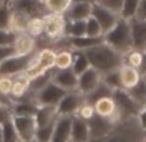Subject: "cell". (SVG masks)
I'll return each instance as SVG.
<instances>
[{"label":"cell","instance_id":"cell-49","mask_svg":"<svg viewBox=\"0 0 146 142\" xmlns=\"http://www.w3.org/2000/svg\"><path fill=\"white\" fill-rule=\"evenodd\" d=\"M5 4H7V0H0V7H3Z\"/></svg>","mask_w":146,"mask_h":142},{"label":"cell","instance_id":"cell-36","mask_svg":"<svg viewBox=\"0 0 146 142\" xmlns=\"http://www.w3.org/2000/svg\"><path fill=\"white\" fill-rule=\"evenodd\" d=\"M86 36H88V37H104L103 28L94 15L86 19Z\"/></svg>","mask_w":146,"mask_h":142},{"label":"cell","instance_id":"cell-25","mask_svg":"<svg viewBox=\"0 0 146 142\" xmlns=\"http://www.w3.org/2000/svg\"><path fill=\"white\" fill-rule=\"evenodd\" d=\"M73 53L72 49L69 48H63L56 50V55H55V69L62 71V69H69L72 68L73 64Z\"/></svg>","mask_w":146,"mask_h":142},{"label":"cell","instance_id":"cell-19","mask_svg":"<svg viewBox=\"0 0 146 142\" xmlns=\"http://www.w3.org/2000/svg\"><path fill=\"white\" fill-rule=\"evenodd\" d=\"M119 74H121V81H122V86L123 90H131L135 86L140 83L142 78H144V74L140 69H136L133 67H129L127 64L119 68Z\"/></svg>","mask_w":146,"mask_h":142},{"label":"cell","instance_id":"cell-42","mask_svg":"<svg viewBox=\"0 0 146 142\" xmlns=\"http://www.w3.org/2000/svg\"><path fill=\"white\" fill-rule=\"evenodd\" d=\"M98 3L100 5H103V7H105L106 9L117 13L118 15H119V13H121L122 5H123V0H100V1H98Z\"/></svg>","mask_w":146,"mask_h":142},{"label":"cell","instance_id":"cell-13","mask_svg":"<svg viewBox=\"0 0 146 142\" xmlns=\"http://www.w3.org/2000/svg\"><path fill=\"white\" fill-rule=\"evenodd\" d=\"M94 109H95L96 115L105 119H110L113 122H119V113H118V108H117L115 100H114L113 95L111 96H104L98 99L94 102Z\"/></svg>","mask_w":146,"mask_h":142},{"label":"cell","instance_id":"cell-35","mask_svg":"<svg viewBox=\"0 0 146 142\" xmlns=\"http://www.w3.org/2000/svg\"><path fill=\"white\" fill-rule=\"evenodd\" d=\"M56 120H58V119H56ZM56 120L49 123L48 125H44V127L37 128V131H36V136H35V140L37 142H51V138H53V132H54V128H55Z\"/></svg>","mask_w":146,"mask_h":142},{"label":"cell","instance_id":"cell-54","mask_svg":"<svg viewBox=\"0 0 146 142\" xmlns=\"http://www.w3.org/2000/svg\"><path fill=\"white\" fill-rule=\"evenodd\" d=\"M8 1H9V0H7V3H8Z\"/></svg>","mask_w":146,"mask_h":142},{"label":"cell","instance_id":"cell-41","mask_svg":"<svg viewBox=\"0 0 146 142\" xmlns=\"http://www.w3.org/2000/svg\"><path fill=\"white\" fill-rule=\"evenodd\" d=\"M10 17H12V10L7 4L0 7V30H9Z\"/></svg>","mask_w":146,"mask_h":142},{"label":"cell","instance_id":"cell-52","mask_svg":"<svg viewBox=\"0 0 146 142\" xmlns=\"http://www.w3.org/2000/svg\"><path fill=\"white\" fill-rule=\"evenodd\" d=\"M144 142H146V138H145V141H144Z\"/></svg>","mask_w":146,"mask_h":142},{"label":"cell","instance_id":"cell-10","mask_svg":"<svg viewBox=\"0 0 146 142\" xmlns=\"http://www.w3.org/2000/svg\"><path fill=\"white\" fill-rule=\"evenodd\" d=\"M117 123L110 119H105L99 115H95L91 120H88V129H90V141L88 142H103L113 132Z\"/></svg>","mask_w":146,"mask_h":142},{"label":"cell","instance_id":"cell-5","mask_svg":"<svg viewBox=\"0 0 146 142\" xmlns=\"http://www.w3.org/2000/svg\"><path fill=\"white\" fill-rule=\"evenodd\" d=\"M55 55L56 50L53 48H41L36 51L35 58L31 63L30 68L25 72L30 79H33L46 72L55 68Z\"/></svg>","mask_w":146,"mask_h":142},{"label":"cell","instance_id":"cell-15","mask_svg":"<svg viewBox=\"0 0 146 142\" xmlns=\"http://www.w3.org/2000/svg\"><path fill=\"white\" fill-rule=\"evenodd\" d=\"M92 15L96 18V20L100 23L104 35H105L106 32H109V31L117 24V22H118V19H119V15L117 14V13L106 9L105 7L100 5L99 3H95V4H94Z\"/></svg>","mask_w":146,"mask_h":142},{"label":"cell","instance_id":"cell-2","mask_svg":"<svg viewBox=\"0 0 146 142\" xmlns=\"http://www.w3.org/2000/svg\"><path fill=\"white\" fill-rule=\"evenodd\" d=\"M104 42L108 44L110 48H113L117 53L122 55L131 51L133 49V41H132L129 20L119 17L117 24L104 35Z\"/></svg>","mask_w":146,"mask_h":142},{"label":"cell","instance_id":"cell-39","mask_svg":"<svg viewBox=\"0 0 146 142\" xmlns=\"http://www.w3.org/2000/svg\"><path fill=\"white\" fill-rule=\"evenodd\" d=\"M15 38H17V33H14L10 30H0V46L4 48H12L14 46Z\"/></svg>","mask_w":146,"mask_h":142},{"label":"cell","instance_id":"cell-40","mask_svg":"<svg viewBox=\"0 0 146 142\" xmlns=\"http://www.w3.org/2000/svg\"><path fill=\"white\" fill-rule=\"evenodd\" d=\"M12 87H13V77L0 76V96L10 99Z\"/></svg>","mask_w":146,"mask_h":142},{"label":"cell","instance_id":"cell-1","mask_svg":"<svg viewBox=\"0 0 146 142\" xmlns=\"http://www.w3.org/2000/svg\"><path fill=\"white\" fill-rule=\"evenodd\" d=\"M83 53L87 56L91 67L100 72L103 76L109 72L117 71L124 64L123 55L117 53L113 48H110L104 41L87 50H83Z\"/></svg>","mask_w":146,"mask_h":142},{"label":"cell","instance_id":"cell-31","mask_svg":"<svg viewBox=\"0 0 146 142\" xmlns=\"http://www.w3.org/2000/svg\"><path fill=\"white\" fill-rule=\"evenodd\" d=\"M140 3H141V0H123V5H122L119 17L127 20L133 19L137 14Z\"/></svg>","mask_w":146,"mask_h":142},{"label":"cell","instance_id":"cell-4","mask_svg":"<svg viewBox=\"0 0 146 142\" xmlns=\"http://www.w3.org/2000/svg\"><path fill=\"white\" fill-rule=\"evenodd\" d=\"M67 19L66 14H56V13H48L44 15V33L40 38L50 44H59L67 37Z\"/></svg>","mask_w":146,"mask_h":142},{"label":"cell","instance_id":"cell-9","mask_svg":"<svg viewBox=\"0 0 146 142\" xmlns=\"http://www.w3.org/2000/svg\"><path fill=\"white\" fill-rule=\"evenodd\" d=\"M67 91L59 87L53 81L44 86L40 91L35 94V101L38 106H56L64 97Z\"/></svg>","mask_w":146,"mask_h":142},{"label":"cell","instance_id":"cell-53","mask_svg":"<svg viewBox=\"0 0 146 142\" xmlns=\"http://www.w3.org/2000/svg\"><path fill=\"white\" fill-rule=\"evenodd\" d=\"M98 1H100V0H98ZM98 1H96V3H98Z\"/></svg>","mask_w":146,"mask_h":142},{"label":"cell","instance_id":"cell-8","mask_svg":"<svg viewBox=\"0 0 146 142\" xmlns=\"http://www.w3.org/2000/svg\"><path fill=\"white\" fill-rule=\"evenodd\" d=\"M7 5L13 12L22 13L30 18L44 17L49 13L44 0H9Z\"/></svg>","mask_w":146,"mask_h":142},{"label":"cell","instance_id":"cell-38","mask_svg":"<svg viewBox=\"0 0 146 142\" xmlns=\"http://www.w3.org/2000/svg\"><path fill=\"white\" fill-rule=\"evenodd\" d=\"M74 115L78 117V118H81V119L86 120V122H88V120H91L94 117H95L96 113H95V109H94L92 104H90V102H85V104L78 109V112L76 113Z\"/></svg>","mask_w":146,"mask_h":142},{"label":"cell","instance_id":"cell-14","mask_svg":"<svg viewBox=\"0 0 146 142\" xmlns=\"http://www.w3.org/2000/svg\"><path fill=\"white\" fill-rule=\"evenodd\" d=\"M103 82V74L98 72L95 68H88L86 72L78 76V87L77 90L82 92L85 96L90 95L94 90L98 89V86Z\"/></svg>","mask_w":146,"mask_h":142},{"label":"cell","instance_id":"cell-48","mask_svg":"<svg viewBox=\"0 0 146 142\" xmlns=\"http://www.w3.org/2000/svg\"><path fill=\"white\" fill-rule=\"evenodd\" d=\"M0 142H3V127L0 125Z\"/></svg>","mask_w":146,"mask_h":142},{"label":"cell","instance_id":"cell-30","mask_svg":"<svg viewBox=\"0 0 146 142\" xmlns=\"http://www.w3.org/2000/svg\"><path fill=\"white\" fill-rule=\"evenodd\" d=\"M144 58L145 54L142 50H139V49H132L131 51H128L127 54L123 55L124 59V64L129 67H133L136 69H142V65H144Z\"/></svg>","mask_w":146,"mask_h":142},{"label":"cell","instance_id":"cell-46","mask_svg":"<svg viewBox=\"0 0 146 142\" xmlns=\"http://www.w3.org/2000/svg\"><path fill=\"white\" fill-rule=\"evenodd\" d=\"M14 53V48H4V46H0V61H3L4 59H7L8 56L13 55Z\"/></svg>","mask_w":146,"mask_h":142},{"label":"cell","instance_id":"cell-37","mask_svg":"<svg viewBox=\"0 0 146 142\" xmlns=\"http://www.w3.org/2000/svg\"><path fill=\"white\" fill-rule=\"evenodd\" d=\"M3 127V142H19L17 131L13 125L12 119L1 125Z\"/></svg>","mask_w":146,"mask_h":142},{"label":"cell","instance_id":"cell-50","mask_svg":"<svg viewBox=\"0 0 146 142\" xmlns=\"http://www.w3.org/2000/svg\"><path fill=\"white\" fill-rule=\"evenodd\" d=\"M142 51H144V53H145V54H146V45H145V46H144V49H142Z\"/></svg>","mask_w":146,"mask_h":142},{"label":"cell","instance_id":"cell-47","mask_svg":"<svg viewBox=\"0 0 146 142\" xmlns=\"http://www.w3.org/2000/svg\"><path fill=\"white\" fill-rule=\"evenodd\" d=\"M98 0H73V3H90V4H95Z\"/></svg>","mask_w":146,"mask_h":142},{"label":"cell","instance_id":"cell-17","mask_svg":"<svg viewBox=\"0 0 146 142\" xmlns=\"http://www.w3.org/2000/svg\"><path fill=\"white\" fill-rule=\"evenodd\" d=\"M53 82L58 85L59 87H62L67 92L74 91L78 87V76L73 72L72 68L62 69V71L56 69L53 77Z\"/></svg>","mask_w":146,"mask_h":142},{"label":"cell","instance_id":"cell-6","mask_svg":"<svg viewBox=\"0 0 146 142\" xmlns=\"http://www.w3.org/2000/svg\"><path fill=\"white\" fill-rule=\"evenodd\" d=\"M35 54L36 51L32 54H28V55L13 54V55L8 56L7 59L0 61V76L14 77L21 73H25L30 68L31 63L35 58Z\"/></svg>","mask_w":146,"mask_h":142},{"label":"cell","instance_id":"cell-11","mask_svg":"<svg viewBox=\"0 0 146 142\" xmlns=\"http://www.w3.org/2000/svg\"><path fill=\"white\" fill-rule=\"evenodd\" d=\"M86 102V96L78 90L69 91L56 105V112L59 115H74L81 106Z\"/></svg>","mask_w":146,"mask_h":142},{"label":"cell","instance_id":"cell-20","mask_svg":"<svg viewBox=\"0 0 146 142\" xmlns=\"http://www.w3.org/2000/svg\"><path fill=\"white\" fill-rule=\"evenodd\" d=\"M13 48H14V53L18 54V55H28V54L37 51V49H36L37 48V41L28 33L23 32L17 35Z\"/></svg>","mask_w":146,"mask_h":142},{"label":"cell","instance_id":"cell-44","mask_svg":"<svg viewBox=\"0 0 146 142\" xmlns=\"http://www.w3.org/2000/svg\"><path fill=\"white\" fill-rule=\"evenodd\" d=\"M135 18H137L140 20H146V0H141L139 10H137V14Z\"/></svg>","mask_w":146,"mask_h":142},{"label":"cell","instance_id":"cell-12","mask_svg":"<svg viewBox=\"0 0 146 142\" xmlns=\"http://www.w3.org/2000/svg\"><path fill=\"white\" fill-rule=\"evenodd\" d=\"M12 122L17 131L19 142H31L35 140L37 131L35 117H13Z\"/></svg>","mask_w":146,"mask_h":142},{"label":"cell","instance_id":"cell-34","mask_svg":"<svg viewBox=\"0 0 146 142\" xmlns=\"http://www.w3.org/2000/svg\"><path fill=\"white\" fill-rule=\"evenodd\" d=\"M103 82L110 90H113V92L117 91V90H123L122 81H121V74H119V69L104 74L103 76Z\"/></svg>","mask_w":146,"mask_h":142},{"label":"cell","instance_id":"cell-33","mask_svg":"<svg viewBox=\"0 0 146 142\" xmlns=\"http://www.w3.org/2000/svg\"><path fill=\"white\" fill-rule=\"evenodd\" d=\"M67 37H82L86 36V20H68Z\"/></svg>","mask_w":146,"mask_h":142},{"label":"cell","instance_id":"cell-16","mask_svg":"<svg viewBox=\"0 0 146 142\" xmlns=\"http://www.w3.org/2000/svg\"><path fill=\"white\" fill-rule=\"evenodd\" d=\"M73 115H59L55 123L51 142H71Z\"/></svg>","mask_w":146,"mask_h":142},{"label":"cell","instance_id":"cell-51","mask_svg":"<svg viewBox=\"0 0 146 142\" xmlns=\"http://www.w3.org/2000/svg\"><path fill=\"white\" fill-rule=\"evenodd\" d=\"M31 142H37V141H36V140H32V141H31Z\"/></svg>","mask_w":146,"mask_h":142},{"label":"cell","instance_id":"cell-28","mask_svg":"<svg viewBox=\"0 0 146 142\" xmlns=\"http://www.w3.org/2000/svg\"><path fill=\"white\" fill-rule=\"evenodd\" d=\"M74 56H73V64H72V69L77 76L82 74L83 72H86L88 68H91V64L88 61L87 56L83 51H78V50H73Z\"/></svg>","mask_w":146,"mask_h":142},{"label":"cell","instance_id":"cell-24","mask_svg":"<svg viewBox=\"0 0 146 142\" xmlns=\"http://www.w3.org/2000/svg\"><path fill=\"white\" fill-rule=\"evenodd\" d=\"M58 118L59 114L56 112V106H38V110L35 115L37 128L48 125L49 123L56 120Z\"/></svg>","mask_w":146,"mask_h":142},{"label":"cell","instance_id":"cell-23","mask_svg":"<svg viewBox=\"0 0 146 142\" xmlns=\"http://www.w3.org/2000/svg\"><path fill=\"white\" fill-rule=\"evenodd\" d=\"M92 8L94 4L90 3H73L66 17L68 20H86L92 15Z\"/></svg>","mask_w":146,"mask_h":142},{"label":"cell","instance_id":"cell-26","mask_svg":"<svg viewBox=\"0 0 146 142\" xmlns=\"http://www.w3.org/2000/svg\"><path fill=\"white\" fill-rule=\"evenodd\" d=\"M10 10H12V9H10ZM28 20H30V17L22 14V13L13 12V10H12V17H10L9 30L13 31L14 33H17V35L26 32V31H27Z\"/></svg>","mask_w":146,"mask_h":142},{"label":"cell","instance_id":"cell-21","mask_svg":"<svg viewBox=\"0 0 146 142\" xmlns=\"http://www.w3.org/2000/svg\"><path fill=\"white\" fill-rule=\"evenodd\" d=\"M132 33V41H133V49L142 50L146 45V20H140L137 18L129 20Z\"/></svg>","mask_w":146,"mask_h":142},{"label":"cell","instance_id":"cell-43","mask_svg":"<svg viewBox=\"0 0 146 142\" xmlns=\"http://www.w3.org/2000/svg\"><path fill=\"white\" fill-rule=\"evenodd\" d=\"M13 118L12 114V109L10 106L0 104V125H3L4 123H7L8 120H10Z\"/></svg>","mask_w":146,"mask_h":142},{"label":"cell","instance_id":"cell-27","mask_svg":"<svg viewBox=\"0 0 146 142\" xmlns=\"http://www.w3.org/2000/svg\"><path fill=\"white\" fill-rule=\"evenodd\" d=\"M44 4L49 13L67 14L73 4V0H44Z\"/></svg>","mask_w":146,"mask_h":142},{"label":"cell","instance_id":"cell-7","mask_svg":"<svg viewBox=\"0 0 146 142\" xmlns=\"http://www.w3.org/2000/svg\"><path fill=\"white\" fill-rule=\"evenodd\" d=\"M113 97L115 100L121 120L129 119V118H136L139 115V113L142 110L141 106L132 99V96L126 90H117V91H114Z\"/></svg>","mask_w":146,"mask_h":142},{"label":"cell","instance_id":"cell-45","mask_svg":"<svg viewBox=\"0 0 146 142\" xmlns=\"http://www.w3.org/2000/svg\"><path fill=\"white\" fill-rule=\"evenodd\" d=\"M137 122H139V125L142 131L146 133V108L141 110L137 115Z\"/></svg>","mask_w":146,"mask_h":142},{"label":"cell","instance_id":"cell-22","mask_svg":"<svg viewBox=\"0 0 146 142\" xmlns=\"http://www.w3.org/2000/svg\"><path fill=\"white\" fill-rule=\"evenodd\" d=\"M90 141V129L88 122L73 115L72 119V131H71V142H88Z\"/></svg>","mask_w":146,"mask_h":142},{"label":"cell","instance_id":"cell-18","mask_svg":"<svg viewBox=\"0 0 146 142\" xmlns=\"http://www.w3.org/2000/svg\"><path fill=\"white\" fill-rule=\"evenodd\" d=\"M30 89H31V79L26 76V73H21L18 76H14L13 77L12 94H10L12 102L25 99L30 94Z\"/></svg>","mask_w":146,"mask_h":142},{"label":"cell","instance_id":"cell-3","mask_svg":"<svg viewBox=\"0 0 146 142\" xmlns=\"http://www.w3.org/2000/svg\"><path fill=\"white\" fill-rule=\"evenodd\" d=\"M146 133L140 128L136 118L119 120L113 132L103 142H144Z\"/></svg>","mask_w":146,"mask_h":142},{"label":"cell","instance_id":"cell-32","mask_svg":"<svg viewBox=\"0 0 146 142\" xmlns=\"http://www.w3.org/2000/svg\"><path fill=\"white\" fill-rule=\"evenodd\" d=\"M26 33H28L30 36H32V37L36 38V41H37L44 33V17L30 18Z\"/></svg>","mask_w":146,"mask_h":142},{"label":"cell","instance_id":"cell-29","mask_svg":"<svg viewBox=\"0 0 146 142\" xmlns=\"http://www.w3.org/2000/svg\"><path fill=\"white\" fill-rule=\"evenodd\" d=\"M126 91H128V94L141 106V109L146 108V76H144V78L140 81L137 86H135L131 90H126Z\"/></svg>","mask_w":146,"mask_h":142}]
</instances>
